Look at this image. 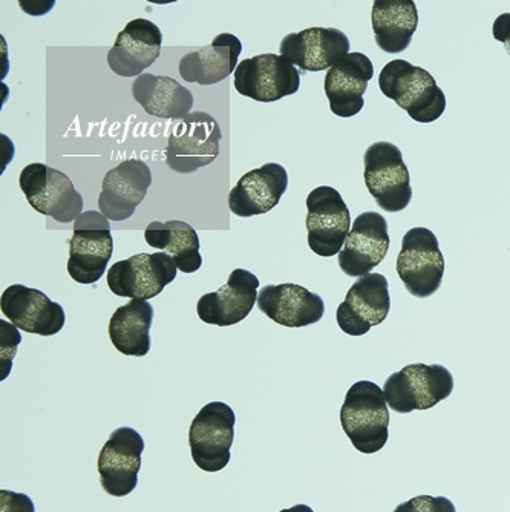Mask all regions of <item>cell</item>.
<instances>
[{"label":"cell","instance_id":"6da1fadb","mask_svg":"<svg viewBox=\"0 0 510 512\" xmlns=\"http://www.w3.org/2000/svg\"><path fill=\"white\" fill-rule=\"evenodd\" d=\"M379 88L386 99L394 100L414 122L432 123L445 112V92L434 77L406 60H393L383 66Z\"/></svg>","mask_w":510,"mask_h":512},{"label":"cell","instance_id":"7a4b0ae2","mask_svg":"<svg viewBox=\"0 0 510 512\" xmlns=\"http://www.w3.org/2000/svg\"><path fill=\"white\" fill-rule=\"evenodd\" d=\"M340 424L360 453L382 450L390 437V411L383 388L371 381L356 382L340 408Z\"/></svg>","mask_w":510,"mask_h":512},{"label":"cell","instance_id":"3957f363","mask_svg":"<svg viewBox=\"0 0 510 512\" xmlns=\"http://www.w3.org/2000/svg\"><path fill=\"white\" fill-rule=\"evenodd\" d=\"M454 390L451 371L443 365L411 364L393 373L383 385L386 402L400 414L431 410Z\"/></svg>","mask_w":510,"mask_h":512},{"label":"cell","instance_id":"277c9868","mask_svg":"<svg viewBox=\"0 0 510 512\" xmlns=\"http://www.w3.org/2000/svg\"><path fill=\"white\" fill-rule=\"evenodd\" d=\"M223 132L207 112H190L178 120L167 140L166 163L177 174H192L212 165L220 155Z\"/></svg>","mask_w":510,"mask_h":512},{"label":"cell","instance_id":"5b68a950","mask_svg":"<svg viewBox=\"0 0 510 512\" xmlns=\"http://www.w3.org/2000/svg\"><path fill=\"white\" fill-rule=\"evenodd\" d=\"M69 240L68 273L76 283H99L114 252L109 220L102 212H83Z\"/></svg>","mask_w":510,"mask_h":512},{"label":"cell","instance_id":"8992f818","mask_svg":"<svg viewBox=\"0 0 510 512\" xmlns=\"http://www.w3.org/2000/svg\"><path fill=\"white\" fill-rule=\"evenodd\" d=\"M363 178L368 192L383 211H405L411 203V175L403 161L402 151L390 142L371 145L363 157Z\"/></svg>","mask_w":510,"mask_h":512},{"label":"cell","instance_id":"52a82bcc","mask_svg":"<svg viewBox=\"0 0 510 512\" xmlns=\"http://www.w3.org/2000/svg\"><path fill=\"white\" fill-rule=\"evenodd\" d=\"M19 186L34 211L59 223H71L83 214L82 195L59 169L31 163L20 172Z\"/></svg>","mask_w":510,"mask_h":512},{"label":"cell","instance_id":"ba28073f","mask_svg":"<svg viewBox=\"0 0 510 512\" xmlns=\"http://www.w3.org/2000/svg\"><path fill=\"white\" fill-rule=\"evenodd\" d=\"M397 273L406 290L416 298L439 292L445 275V258L439 240L426 227L408 230L397 256Z\"/></svg>","mask_w":510,"mask_h":512},{"label":"cell","instance_id":"9c48e42d","mask_svg":"<svg viewBox=\"0 0 510 512\" xmlns=\"http://www.w3.org/2000/svg\"><path fill=\"white\" fill-rule=\"evenodd\" d=\"M235 424V411L224 402H210L201 408L189 430L190 454L200 470L218 473L227 467Z\"/></svg>","mask_w":510,"mask_h":512},{"label":"cell","instance_id":"30bf717a","mask_svg":"<svg viewBox=\"0 0 510 512\" xmlns=\"http://www.w3.org/2000/svg\"><path fill=\"white\" fill-rule=\"evenodd\" d=\"M308 246L316 255H339L351 230V214L344 198L331 186H319L307 197Z\"/></svg>","mask_w":510,"mask_h":512},{"label":"cell","instance_id":"8fae6325","mask_svg":"<svg viewBox=\"0 0 510 512\" xmlns=\"http://www.w3.org/2000/svg\"><path fill=\"white\" fill-rule=\"evenodd\" d=\"M233 83L239 96L272 103L296 94L301 88V74L285 57L259 54L239 62Z\"/></svg>","mask_w":510,"mask_h":512},{"label":"cell","instance_id":"7c38bea8","mask_svg":"<svg viewBox=\"0 0 510 512\" xmlns=\"http://www.w3.org/2000/svg\"><path fill=\"white\" fill-rule=\"evenodd\" d=\"M177 273V264L167 253H138L109 267L106 279L114 295L149 301L174 283Z\"/></svg>","mask_w":510,"mask_h":512},{"label":"cell","instance_id":"4fadbf2b","mask_svg":"<svg viewBox=\"0 0 510 512\" xmlns=\"http://www.w3.org/2000/svg\"><path fill=\"white\" fill-rule=\"evenodd\" d=\"M143 451L144 439L134 428L112 431L97 463L100 483L109 496H129L137 488Z\"/></svg>","mask_w":510,"mask_h":512},{"label":"cell","instance_id":"5bb4252c","mask_svg":"<svg viewBox=\"0 0 510 512\" xmlns=\"http://www.w3.org/2000/svg\"><path fill=\"white\" fill-rule=\"evenodd\" d=\"M390 309L388 279L380 273H370L353 284L345 301L337 307L336 321L347 335L363 336L382 324Z\"/></svg>","mask_w":510,"mask_h":512},{"label":"cell","instance_id":"9a60e30c","mask_svg":"<svg viewBox=\"0 0 510 512\" xmlns=\"http://www.w3.org/2000/svg\"><path fill=\"white\" fill-rule=\"evenodd\" d=\"M388 223L377 212H363L354 220L344 249L337 255L340 269L351 278H362L376 269L390 250Z\"/></svg>","mask_w":510,"mask_h":512},{"label":"cell","instance_id":"2e32d148","mask_svg":"<svg viewBox=\"0 0 510 512\" xmlns=\"http://www.w3.org/2000/svg\"><path fill=\"white\" fill-rule=\"evenodd\" d=\"M347 34L337 28H308L301 33L288 34L279 46V56L307 73L330 71L336 63L350 54Z\"/></svg>","mask_w":510,"mask_h":512},{"label":"cell","instance_id":"e0dca14e","mask_svg":"<svg viewBox=\"0 0 510 512\" xmlns=\"http://www.w3.org/2000/svg\"><path fill=\"white\" fill-rule=\"evenodd\" d=\"M2 315L17 329L40 336H54L65 327L66 313L59 302L31 287L14 284L0 298Z\"/></svg>","mask_w":510,"mask_h":512},{"label":"cell","instance_id":"ac0fdd59","mask_svg":"<svg viewBox=\"0 0 510 512\" xmlns=\"http://www.w3.org/2000/svg\"><path fill=\"white\" fill-rule=\"evenodd\" d=\"M152 184V172L144 161L131 158L103 178L99 209L108 220L125 221L143 203Z\"/></svg>","mask_w":510,"mask_h":512},{"label":"cell","instance_id":"d6986e66","mask_svg":"<svg viewBox=\"0 0 510 512\" xmlns=\"http://www.w3.org/2000/svg\"><path fill=\"white\" fill-rule=\"evenodd\" d=\"M259 279L249 270L235 269L221 289L206 293L198 301L201 321L230 327L244 321L258 302Z\"/></svg>","mask_w":510,"mask_h":512},{"label":"cell","instance_id":"ffe728a7","mask_svg":"<svg viewBox=\"0 0 510 512\" xmlns=\"http://www.w3.org/2000/svg\"><path fill=\"white\" fill-rule=\"evenodd\" d=\"M163 34L154 22L135 19L118 34L108 53L109 68L120 77H140L157 62Z\"/></svg>","mask_w":510,"mask_h":512},{"label":"cell","instance_id":"44dd1931","mask_svg":"<svg viewBox=\"0 0 510 512\" xmlns=\"http://www.w3.org/2000/svg\"><path fill=\"white\" fill-rule=\"evenodd\" d=\"M374 76V65L365 54L350 53L328 71L324 80L325 96L337 117L350 119L365 106V92Z\"/></svg>","mask_w":510,"mask_h":512},{"label":"cell","instance_id":"7402d4cb","mask_svg":"<svg viewBox=\"0 0 510 512\" xmlns=\"http://www.w3.org/2000/svg\"><path fill=\"white\" fill-rule=\"evenodd\" d=\"M256 306L267 318L288 329L316 324L325 315L324 299L298 284L262 287Z\"/></svg>","mask_w":510,"mask_h":512},{"label":"cell","instance_id":"603a6c76","mask_svg":"<svg viewBox=\"0 0 510 512\" xmlns=\"http://www.w3.org/2000/svg\"><path fill=\"white\" fill-rule=\"evenodd\" d=\"M287 188L288 174L284 166L267 163L239 178L230 191V211L241 218L267 214L278 206Z\"/></svg>","mask_w":510,"mask_h":512},{"label":"cell","instance_id":"cb8c5ba5","mask_svg":"<svg viewBox=\"0 0 510 512\" xmlns=\"http://www.w3.org/2000/svg\"><path fill=\"white\" fill-rule=\"evenodd\" d=\"M242 43L230 33L218 34L212 43L201 50L186 54L180 60V76L189 83L215 85L223 82L238 68Z\"/></svg>","mask_w":510,"mask_h":512},{"label":"cell","instance_id":"d4e9b609","mask_svg":"<svg viewBox=\"0 0 510 512\" xmlns=\"http://www.w3.org/2000/svg\"><path fill=\"white\" fill-rule=\"evenodd\" d=\"M132 96L157 119L183 120L193 108L192 92L170 77L141 74L132 85Z\"/></svg>","mask_w":510,"mask_h":512},{"label":"cell","instance_id":"484cf974","mask_svg":"<svg viewBox=\"0 0 510 512\" xmlns=\"http://www.w3.org/2000/svg\"><path fill=\"white\" fill-rule=\"evenodd\" d=\"M374 37L380 50L399 54L408 50L419 27V11L414 0H377L371 11Z\"/></svg>","mask_w":510,"mask_h":512},{"label":"cell","instance_id":"4316f807","mask_svg":"<svg viewBox=\"0 0 510 512\" xmlns=\"http://www.w3.org/2000/svg\"><path fill=\"white\" fill-rule=\"evenodd\" d=\"M154 315V307L141 299H131L115 310L109 322V338L121 355L143 358L151 352Z\"/></svg>","mask_w":510,"mask_h":512},{"label":"cell","instance_id":"83f0119b","mask_svg":"<svg viewBox=\"0 0 510 512\" xmlns=\"http://www.w3.org/2000/svg\"><path fill=\"white\" fill-rule=\"evenodd\" d=\"M144 240L154 249L172 256L180 272L195 273L203 266L200 237L197 230L184 221H154L146 227Z\"/></svg>","mask_w":510,"mask_h":512},{"label":"cell","instance_id":"f1b7e54d","mask_svg":"<svg viewBox=\"0 0 510 512\" xmlns=\"http://www.w3.org/2000/svg\"><path fill=\"white\" fill-rule=\"evenodd\" d=\"M394 512H457L448 497L419 496L400 503Z\"/></svg>","mask_w":510,"mask_h":512},{"label":"cell","instance_id":"f546056e","mask_svg":"<svg viewBox=\"0 0 510 512\" xmlns=\"http://www.w3.org/2000/svg\"><path fill=\"white\" fill-rule=\"evenodd\" d=\"M0 512H36L31 497L14 491H0Z\"/></svg>","mask_w":510,"mask_h":512},{"label":"cell","instance_id":"4dcf8cb0","mask_svg":"<svg viewBox=\"0 0 510 512\" xmlns=\"http://www.w3.org/2000/svg\"><path fill=\"white\" fill-rule=\"evenodd\" d=\"M492 33H494L495 40L503 43L510 56V13L501 14L495 19Z\"/></svg>","mask_w":510,"mask_h":512},{"label":"cell","instance_id":"1f68e13d","mask_svg":"<svg viewBox=\"0 0 510 512\" xmlns=\"http://www.w3.org/2000/svg\"><path fill=\"white\" fill-rule=\"evenodd\" d=\"M281 512H314L308 505H295L293 508L282 509Z\"/></svg>","mask_w":510,"mask_h":512}]
</instances>
